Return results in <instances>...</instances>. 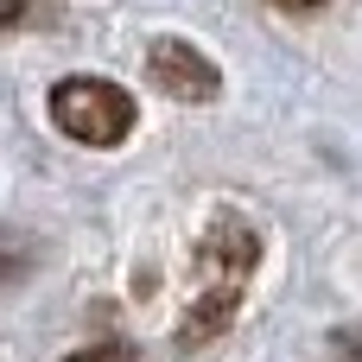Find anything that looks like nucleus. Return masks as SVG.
Listing matches in <instances>:
<instances>
[{
  "mask_svg": "<svg viewBox=\"0 0 362 362\" xmlns=\"http://www.w3.org/2000/svg\"><path fill=\"white\" fill-rule=\"evenodd\" d=\"M255 261H261V235H255L235 210H223V216L204 229V242H197V274H204V286H197L191 318L178 325V344H185V350H191V344H204V337H216V331L235 318V305H242V286H248Z\"/></svg>",
  "mask_w": 362,
  "mask_h": 362,
  "instance_id": "f257e3e1",
  "label": "nucleus"
},
{
  "mask_svg": "<svg viewBox=\"0 0 362 362\" xmlns=\"http://www.w3.org/2000/svg\"><path fill=\"white\" fill-rule=\"evenodd\" d=\"M134 95L121 89V83H108V76H64L57 89H51V121H57V134H70V140H83V146H121L127 134H134Z\"/></svg>",
  "mask_w": 362,
  "mask_h": 362,
  "instance_id": "f03ea898",
  "label": "nucleus"
},
{
  "mask_svg": "<svg viewBox=\"0 0 362 362\" xmlns=\"http://www.w3.org/2000/svg\"><path fill=\"white\" fill-rule=\"evenodd\" d=\"M146 76H153L165 95H178V102H210V95L223 89L216 64H210L197 45H185V38H159V45L146 51Z\"/></svg>",
  "mask_w": 362,
  "mask_h": 362,
  "instance_id": "7ed1b4c3",
  "label": "nucleus"
},
{
  "mask_svg": "<svg viewBox=\"0 0 362 362\" xmlns=\"http://www.w3.org/2000/svg\"><path fill=\"white\" fill-rule=\"evenodd\" d=\"M64 362H140V350H127V344H89V350H70Z\"/></svg>",
  "mask_w": 362,
  "mask_h": 362,
  "instance_id": "20e7f679",
  "label": "nucleus"
},
{
  "mask_svg": "<svg viewBox=\"0 0 362 362\" xmlns=\"http://www.w3.org/2000/svg\"><path fill=\"white\" fill-rule=\"evenodd\" d=\"M25 19V0H0V32H13Z\"/></svg>",
  "mask_w": 362,
  "mask_h": 362,
  "instance_id": "39448f33",
  "label": "nucleus"
},
{
  "mask_svg": "<svg viewBox=\"0 0 362 362\" xmlns=\"http://www.w3.org/2000/svg\"><path fill=\"white\" fill-rule=\"evenodd\" d=\"M274 6H299V13H305V6H318V0H274Z\"/></svg>",
  "mask_w": 362,
  "mask_h": 362,
  "instance_id": "423d86ee",
  "label": "nucleus"
},
{
  "mask_svg": "<svg viewBox=\"0 0 362 362\" xmlns=\"http://www.w3.org/2000/svg\"><path fill=\"white\" fill-rule=\"evenodd\" d=\"M356 362H362V356H356Z\"/></svg>",
  "mask_w": 362,
  "mask_h": 362,
  "instance_id": "0eeeda50",
  "label": "nucleus"
}]
</instances>
